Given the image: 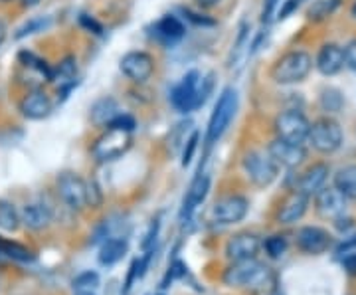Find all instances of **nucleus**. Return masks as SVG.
I'll use <instances>...</instances> for the list:
<instances>
[{
  "instance_id": "1",
  "label": "nucleus",
  "mask_w": 356,
  "mask_h": 295,
  "mask_svg": "<svg viewBox=\"0 0 356 295\" xmlns=\"http://www.w3.org/2000/svg\"><path fill=\"white\" fill-rule=\"evenodd\" d=\"M271 270L266 264L252 260H240L234 262L228 270L224 271V283L229 287H242V289H252V292H264L271 283Z\"/></svg>"
},
{
  "instance_id": "2",
  "label": "nucleus",
  "mask_w": 356,
  "mask_h": 295,
  "mask_svg": "<svg viewBox=\"0 0 356 295\" xmlns=\"http://www.w3.org/2000/svg\"><path fill=\"white\" fill-rule=\"evenodd\" d=\"M313 70V58L305 50L285 51L275 60V64L269 70V77L280 86H293L301 83Z\"/></svg>"
},
{
  "instance_id": "3",
  "label": "nucleus",
  "mask_w": 356,
  "mask_h": 295,
  "mask_svg": "<svg viewBox=\"0 0 356 295\" xmlns=\"http://www.w3.org/2000/svg\"><path fill=\"white\" fill-rule=\"evenodd\" d=\"M236 111H238V93L234 88H226L220 93L216 105H214V111L208 121V129H206L208 145H214L222 139V135L228 131L232 119L236 117Z\"/></svg>"
},
{
  "instance_id": "4",
  "label": "nucleus",
  "mask_w": 356,
  "mask_h": 295,
  "mask_svg": "<svg viewBox=\"0 0 356 295\" xmlns=\"http://www.w3.org/2000/svg\"><path fill=\"white\" fill-rule=\"evenodd\" d=\"M131 145H133V133L131 131L105 127V131L93 143L91 153L99 163H107V161H115V159L123 157L131 149Z\"/></svg>"
},
{
  "instance_id": "5",
  "label": "nucleus",
  "mask_w": 356,
  "mask_h": 295,
  "mask_svg": "<svg viewBox=\"0 0 356 295\" xmlns=\"http://www.w3.org/2000/svg\"><path fill=\"white\" fill-rule=\"evenodd\" d=\"M307 141L311 143V147L318 153L331 154L339 151L343 145V129L339 125V121H334L332 117H318L309 127Z\"/></svg>"
},
{
  "instance_id": "6",
  "label": "nucleus",
  "mask_w": 356,
  "mask_h": 295,
  "mask_svg": "<svg viewBox=\"0 0 356 295\" xmlns=\"http://www.w3.org/2000/svg\"><path fill=\"white\" fill-rule=\"evenodd\" d=\"M242 167L245 177L252 180V184L259 186V189L269 186L273 180L277 179V173H280L277 163L269 157V153H264V151L245 153V157L242 159Z\"/></svg>"
},
{
  "instance_id": "7",
  "label": "nucleus",
  "mask_w": 356,
  "mask_h": 295,
  "mask_svg": "<svg viewBox=\"0 0 356 295\" xmlns=\"http://www.w3.org/2000/svg\"><path fill=\"white\" fill-rule=\"evenodd\" d=\"M309 119L303 111L299 109H287V111H281L280 115L275 117L273 121V129L277 133V139L283 141L297 143V145H303L307 141V135H309Z\"/></svg>"
},
{
  "instance_id": "8",
  "label": "nucleus",
  "mask_w": 356,
  "mask_h": 295,
  "mask_svg": "<svg viewBox=\"0 0 356 295\" xmlns=\"http://www.w3.org/2000/svg\"><path fill=\"white\" fill-rule=\"evenodd\" d=\"M154 67H156V62L154 58L149 54V51L143 50H133L127 51L121 62H119V70L121 74L131 79L133 83H145L149 81L154 74Z\"/></svg>"
},
{
  "instance_id": "9",
  "label": "nucleus",
  "mask_w": 356,
  "mask_h": 295,
  "mask_svg": "<svg viewBox=\"0 0 356 295\" xmlns=\"http://www.w3.org/2000/svg\"><path fill=\"white\" fill-rule=\"evenodd\" d=\"M56 191L60 200L72 210H81L88 206V193H86V180L77 173H62L56 179Z\"/></svg>"
},
{
  "instance_id": "10",
  "label": "nucleus",
  "mask_w": 356,
  "mask_h": 295,
  "mask_svg": "<svg viewBox=\"0 0 356 295\" xmlns=\"http://www.w3.org/2000/svg\"><path fill=\"white\" fill-rule=\"evenodd\" d=\"M250 210V202L242 194H228L224 198L216 200V205L212 206V220L222 226L229 224H238L245 218Z\"/></svg>"
},
{
  "instance_id": "11",
  "label": "nucleus",
  "mask_w": 356,
  "mask_h": 295,
  "mask_svg": "<svg viewBox=\"0 0 356 295\" xmlns=\"http://www.w3.org/2000/svg\"><path fill=\"white\" fill-rule=\"evenodd\" d=\"M200 79H202V76L196 70H192L175 86V90L170 93V103L177 111L188 113V111L198 109L196 107V95H198Z\"/></svg>"
},
{
  "instance_id": "12",
  "label": "nucleus",
  "mask_w": 356,
  "mask_h": 295,
  "mask_svg": "<svg viewBox=\"0 0 356 295\" xmlns=\"http://www.w3.org/2000/svg\"><path fill=\"white\" fill-rule=\"evenodd\" d=\"M51 109H54V102L51 97L42 90V88H36V90H28L20 97L18 102V111L26 117V119H32V121H40V119H46L50 115Z\"/></svg>"
},
{
  "instance_id": "13",
  "label": "nucleus",
  "mask_w": 356,
  "mask_h": 295,
  "mask_svg": "<svg viewBox=\"0 0 356 295\" xmlns=\"http://www.w3.org/2000/svg\"><path fill=\"white\" fill-rule=\"evenodd\" d=\"M267 153H269V157L277 163V167L285 168L299 167V165L305 161L307 154L305 149H303V145L283 141V139H275V141L269 143Z\"/></svg>"
},
{
  "instance_id": "14",
  "label": "nucleus",
  "mask_w": 356,
  "mask_h": 295,
  "mask_svg": "<svg viewBox=\"0 0 356 295\" xmlns=\"http://www.w3.org/2000/svg\"><path fill=\"white\" fill-rule=\"evenodd\" d=\"M315 208L323 218H339L346 210V196L337 186H323L315 193Z\"/></svg>"
},
{
  "instance_id": "15",
  "label": "nucleus",
  "mask_w": 356,
  "mask_h": 295,
  "mask_svg": "<svg viewBox=\"0 0 356 295\" xmlns=\"http://www.w3.org/2000/svg\"><path fill=\"white\" fill-rule=\"evenodd\" d=\"M331 234L318 226H303L297 230V248L305 254L317 256L331 248Z\"/></svg>"
},
{
  "instance_id": "16",
  "label": "nucleus",
  "mask_w": 356,
  "mask_h": 295,
  "mask_svg": "<svg viewBox=\"0 0 356 295\" xmlns=\"http://www.w3.org/2000/svg\"><path fill=\"white\" fill-rule=\"evenodd\" d=\"M261 248V242L255 234L250 232H242V234H236L226 246V256L232 262H240V260H252L257 256Z\"/></svg>"
},
{
  "instance_id": "17",
  "label": "nucleus",
  "mask_w": 356,
  "mask_h": 295,
  "mask_svg": "<svg viewBox=\"0 0 356 295\" xmlns=\"http://www.w3.org/2000/svg\"><path fill=\"white\" fill-rule=\"evenodd\" d=\"M50 81L58 93H70L77 81V60L74 56H65L56 65H51Z\"/></svg>"
},
{
  "instance_id": "18",
  "label": "nucleus",
  "mask_w": 356,
  "mask_h": 295,
  "mask_svg": "<svg viewBox=\"0 0 356 295\" xmlns=\"http://www.w3.org/2000/svg\"><path fill=\"white\" fill-rule=\"evenodd\" d=\"M315 65L323 76H337L344 67V48L334 42L323 44L317 54Z\"/></svg>"
},
{
  "instance_id": "19",
  "label": "nucleus",
  "mask_w": 356,
  "mask_h": 295,
  "mask_svg": "<svg viewBox=\"0 0 356 295\" xmlns=\"http://www.w3.org/2000/svg\"><path fill=\"white\" fill-rule=\"evenodd\" d=\"M329 173H331V168H329L327 163H315V165H311V167L307 168L305 173L299 177L295 191L307 194V196L318 193V191L325 186L327 179H329Z\"/></svg>"
},
{
  "instance_id": "20",
  "label": "nucleus",
  "mask_w": 356,
  "mask_h": 295,
  "mask_svg": "<svg viewBox=\"0 0 356 295\" xmlns=\"http://www.w3.org/2000/svg\"><path fill=\"white\" fill-rule=\"evenodd\" d=\"M20 222L28 230L40 232L48 228L51 224L50 206H46L44 202H26L20 210Z\"/></svg>"
},
{
  "instance_id": "21",
  "label": "nucleus",
  "mask_w": 356,
  "mask_h": 295,
  "mask_svg": "<svg viewBox=\"0 0 356 295\" xmlns=\"http://www.w3.org/2000/svg\"><path fill=\"white\" fill-rule=\"evenodd\" d=\"M307 206H309V196L299 191H293L280 206L277 212V222L280 224H295L297 220L305 216Z\"/></svg>"
},
{
  "instance_id": "22",
  "label": "nucleus",
  "mask_w": 356,
  "mask_h": 295,
  "mask_svg": "<svg viewBox=\"0 0 356 295\" xmlns=\"http://www.w3.org/2000/svg\"><path fill=\"white\" fill-rule=\"evenodd\" d=\"M153 30L154 38L165 42V44H175L178 40L184 38V34H186V26L175 14H166L161 20H156L153 24Z\"/></svg>"
},
{
  "instance_id": "23",
  "label": "nucleus",
  "mask_w": 356,
  "mask_h": 295,
  "mask_svg": "<svg viewBox=\"0 0 356 295\" xmlns=\"http://www.w3.org/2000/svg\"><path fill=\"white\" fill-rule=\"evenodd\" d=\"M208 191H210V177H208V175H198L196 179L192 180L191 189H188V194H186V198H184L182 212H180L182 220L191 218L192 212H194V210H196V208L206 200Z\"/></svg>"
},
{
  "instance_id": "24",
  "label": "nucleus",
  "mask_w": 356,
  "mask_h": 295,
  "mask_svg": "<svg viewBox=\"0 0 356 295\" xmlns=\"http://www.w3.org/2000/svg\"><path fill=\"white\" fill-rule=\"evenodd\" d=\"M119 111L113 97H102L91 105V123L97 127H107Z\"/></svg>"
},
{
  "instance_id": "25",
  "label": "nucleus",
  "mask_w": 356,
  "mask_h": 295,
  "mask_svg": "<svg viewBox=\"0 0 356 295\" xmlns=\"http://www.w3.org/2000/svg\"><path fill=\"white\" fill-rule=\"evenodd\" d=\"M129 244L123 238H109L105 240L99 250V264L102 266H115L117 262H121L123 256L127 254Z\"/></svg>"
},
{
  "instance_id": "26",
  "label": "nucleus",
  "mask_w": 356,
  "mask_h": 295,
  "mask_svg": "<svg viewBox=\"0 0 356 295\" xmlns=\"http://www.w3.org/2000/svg\"><path fill=\"white\" fill-rule=\"evenodd\" d=\"M334 186L346 196V200H356V165H346L334 175Z\"/></svg>"
},
{
  "instance_id": "27",
  "label": "nucleus",
  "mask_w": 356,
  "mask_h": 295,
  "mask_svg": "<svg viewBox=\"0 0 356 295\" xmlns=\"http://www.w3.org/2000/svg\"><path fill=\"white\" fill-rule=\"evenodd\" d=\"M20 212L16 210V206L8 200L0 198V230L16 232L20 228Z\"/></svg>"
},
{
  "instance_id": "28",
  "label": "nucleus",
  "mask_w": 356,
  "mask_h": 295,
  "mask_svg": "<svg viewBox=\"0 0 356 295\" xmlns=\"http://www.w3.org/2000/svg\"><path fill=\"white\" fill-rule=\"evenodd\" d=\"M341 6V0H317L309 10H307V18L313 22H323L329 16L334 14V10Z\"/></svg>"
},
{
  "instance_id": "29",
  "label": "nucleus",
  "mask_w": 356,
  "mask_h": 295,
  "mask_svg": "<svg viewBox=\"0 0 356 295\" xmlns=\"http://www.w3.org/2000/svg\"><path fill=\"white\" fill-rule=\"evenodd\" d=\"M344 105V97L337 88H325L321 91V107L329 113H337L341 111Z\"/></svg>"
},
{
  "instance_id": "30",
  "label": "nucleus",
  "mask_w": 356,
  "mask_h": 295,
  "mask_svg": "<svg viewBox=\"0 0 356 295\" xmlns=\"http://www.w3.org/2000/svg\"><path fill=\"white\" fill-rule=\"evenodd\" d=\"M0 254H6L13 260L18 262H30L34 260V254L22 244H16V242H8V240H0Z\"/></svg>"
},
{
  "instance_id": "31",
  "label": "nucleus",
  "mask_w": 356,
  "mask_h": 295,
  "mask_svg": "<svg viewBox=\"0 0 356 295\" xmlns=\"http://www.w3.org/2000/svg\"><path fill=\"white\" fill-rule=\"evenodd\" d=\"M74 292H95L99 287V273L97 271H83L72 282Z\"/></svg>"
},
{
  "instance_id": "32",
  "label": "nucleus",
  "mask_w": 356,
  "mask_h": 295,
  "mask_svg": "<svg viewBox=\"0 0 356 295\" xmlns=\"http://www.w3.org/2000/svg\"><path fill=\"white\" fill-rule=\"evenodd\" d=\"M264 248H266L267 256L271 257V260H280L287 252V240L283 236H269Z\"/></svg>"
},
{
  "instance_id": "33",
  "label": "nucleus",
  "mask_w": 356,
  "mask_h": 295,
  "mask_svg": "<svg viewBox=\"0 0 356 295\" xmlns=\"http://www.w3.org/2000/svg\"><path fill=\"white\" fill-rule=\"evenodd\" d=\"M182 14H184V20H188V22H192V24H196V26H214L216 24V20H214V18H208L206 14L194 13V10H191V8H184V10H182Z\"/></svg>"
},
{
  "instance_id": "34",
  "label": "nucleus",
  "mask_w": 356,
  "mask_h": 295,
  "mask_svg": "<svg viewBox=\"0 0 356 295\" xmlns=\"http://www.w3.org/2000/svg\"><path fill=\"white\" fill-rule=\"evenodd\" d=\"M86 193H88V206L97 208V206L102 205V191H99V186L93 180H86Z\"/></svg>"
},
{
  "instance_id": "35",
  "label": "nucleus",
  "mask_w": 356,
  "mask_h": 295,
  "mask_svg": "<svg viewBox=\"0 0 356 295\" xmlns=\"http://www.w3.org/2000/svg\"><path fill=\"white\" fill-rule=\"evenodd\" d=\"M107 127H117V129H125V131H135V119L131 115H125V113H117L113 117V121L107 125Z\"/></svg>"
},
{
  "instance_id": "36",
  "label": "nucleus",
  "mask_w": 356,
  "mask_h": 295,
  "mask_svg": "<svg viewBox=\"0 0 356 295\" xmlns=\"http://www.w3.org/2000/svg\"><path fill=\"white\" fill-rule=\"evenodd\" d=\"M196 147H198V133L194 131L191 137L186 139V147H184V151H182V165H184V167L192 161V154L196 151Z\"/></svg>"
},
{
  "instance_id": "37",
  "label": "nucleus",
  "mask_w": 356,
  "mask_h": 295,
  "mask_svg": "<svg viewBox=\"0 0 356 295\" xmlns=\"http://www.w3.org/2000/svg\"><path fill=\"white\" fill-rule=\"evenodd\" d=\"M344 65L356 74V40H350L344 46Z\"/></svg>"
},
{
  "instance_id": "38",
  "label": "nucleus",
  "mask_w": 356,
  "mask_h": 295,
  "mask_svg": "<svg viewBox=\"0 0 356 295\" xmlns=\"http://www.w3.org/2000/svg\"><path fill=\"white\" fill-rule=\"evenodd\" d=\"M46 20L44 18H40V20H30L28 24H24L20 30H18V34H16V38H24L28 34H34V32H38L42 28H46Z\"/></svg>"
},
{
  "instance_id": "39",
  "label": "nucleus",
  "mask_w": 356,
  "mask_h": 295,
  "mask_svg": "<svg viewBox=\"0 0 356 295\" xmlns=\"http://www.w3.org/2000/svg\"><path fill=\"white\" fill-rule=\"evenodd\" d=\"M283 4V0H266L264 4V13H261V20L264 22H269L275 14H277V8Z\"/></svg>"
},
{
  "instance_id": "40",
  "label": "nucleus",
  "mask_w": 356,
  "mask_h": 295,
  "mask_svg": "<svg viewBox=\"0 0 356 295\" xmlns=\"http://www.w3.org/2000/svg\"><path fill=\"white\" fill-rule=\"evenodd\" d=\"M299 4H301V0H283V4H281V8L277 10V16H280V20H285L287 16H291L297 8H299Z\"/></svg>"
},
{
  "instance_id": "41",
  "label": "nucleus",
  "mask_w": 356,
  "mask_h": 295,
  "mask_svg": "<svg viewBox=\"0 0 356 295\" xmlns=\"http://www.w3.org/2000/svg\"><path fill=\"white\" fill-rule=\"evenodd\" d=\"M79 22L81 26H86L89 32H93V34H97V36H102L103 34V28L102 24L93 18V16H89V14H81V18H79Z\"/></svg>"
},
{
  "instance_id": "42",
  "label": "nucleus",
  "mask_w": 356,
  "mask_h": 295,
  "mask_svg": "<svg viewBox=\"0 0 356 295\" xmlns=\"http://www.w3.org/2000/svg\"><path fill=\"white\" fill-rule=\"evenodd\" d=\"M343 268L348 276H356V254H348L344 257Z\"/></svg>"
},
{
  "instance_id": "43",
  "label": "nucleus",
  "mask_w": 356,
  "mask_h": 295,
  "mask_svg": "<svg viewBox=\"0 0 356 295\" xmlns=\"http://www.w3.org/2000/svg\"><path fill=\"white\" fill-rule=\"evenodd\" d=\"M156 234H159V220H154L153 224H151V230H149V234H147V240L143 242V246H145V248H149V246L153 244L154 238H156Z\"/></svg>"
},
{
  "instance_id": "44",
  "label": "nucleus",
  "mask_w": 356,
  "mask_h": 295,
  "mask_svg": "<svg viewBox=\"0 0 356 295\" xmlns=\"http://www.w3.org/2000/svg\"><path fill=\"white\" fill-rule=\"evenodd\" d=\"M6 36H8V28H6V22L0 18V48H2V44H4Z\"/></svg>"
},
{
  "instance_id": "45",
  "label": "nucleus",
  "mask_w": 356,
  "mask_h": 295,
  "mask_svg": "<svg viewBox=\"0 0 356 295\" xmlns=\"http://www.w3.org/2000/svg\"><path fill=\"white\" fill-rule=\"evenodd\" d=\"M220 0H196V4L198 6H202V8H212V6H216Z\"/></svg>"
},
{
  "instance_id": "46",
  "label": "nucleus",
  "mask_w": 356,
  "mask_h": 295,
  "mask_svg": "<svg viewBox=\"0 0 356 295\" xmlns=\"http://www.w3.org/2000/svg\"><path fill=\"white\" fill-rule=\"evenodd\" d=\"M22 4H24L26 8H32V6H38L40 0H22Z\"/></svg>"
},
{
  "instance_id": "47",
  "label": "nucleus",
  "mask_w": 356,
  "mask_h": 295,
  "mask_svg": "<svg viewBox=\"0 0 356 295\" xmlns=\"http://www.w3.org/2000/svg\"><path fill=\"white\" fill-rule=\"evenodd\" d=\"M76 295H95V292H76Z\"/></svg>"
},
{
  "instance_id": "48",
  "label": "nucleus",
  "mask_w": 356,
  "mask_h": 295,
  "mask_svg": "<svg viewBox=\"0 0 356 295\" xmlns=\"http://www.w3.org/2000/svg\"><path fill=\"white\" fill-rule=\"evenodd\" d=\"M350 13H353V16L356 18V0H355V4H353V8H350Z\"/></svg>"
},
{
  "instance_id": "49",
  "label": "nucleus",
  "mask_w": 356,
  "mask_h": 295,
  "mask_svg": "<svg viewBox=\"0 0 356 295\" xmlns=\"http://www.w3.org/2000/svg\"><path fill=\"white\" fill-rule=\"evenodd\" d=\"M0 2H2V4H6V2H13V0H0Z\"/></svg>"
}]
</instances>
